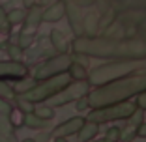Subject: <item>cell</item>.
Segmentation results:
<instances>
[{"instance_id":"1","label":"cell","mask_w":146,"mask_h":142,"mask_svg":"<svg viewBox=\"0 0 146 142\" xmlns=\"http://www.w3.org/2000/svg\"><path fill=\"white\" fill-rule=\"evenodd\" d=\"M69 52H81L101 60H146V41L142 39H116L111 36H77Z\"/></svg>"},{"instance_id":"2","label":"cell","mask_w":146,"mask_h":142,"mask_svg":"<svg viewBox=\"0 0 146 142\" xmlns=\"http://www.w3.org/2000/svg\"><path fill=\"white\" fill-rule=\"evenodd\" d=\"M144 90H146V69H141V71L127 75V77L90 88V92L86 94L88 95V107L101 108L107 105L122 103V101H127Z\"/></svg>"},{"instance_id":"3","label":"cell","mask_w":146,"mask_h":142,"mask_svg":"<svg viewBox=\"0 0 146 142\" xmlns=\"http://www.w3.org/2000/svg\"><path fill=\"white\" fill-rule=\"evenodd\" d=\"M141 69L142 60H111L107 64H101L92 69L88 73V82H90V86H101V84L127 77L135 71H141Z\"/></svg>"},{"instance_id":"4","label":"cell","mask_w":146,"mask_h":142,"mask_svg":"<svg viewBox=\"0 0 146 142\" xmlns=\"http://www.w3.org/2000/svg\"><path fill=\"white\" fill-rule=\"evenodd\" d=\"M69 82H71V77H69L68 71H64V73L52 75V77H49V79H43V81L36 82V86H32L28 92L17 94V95L28 99V101H32V103H36V105L45 103L51 95H54L56 92H60L62 88H66Z\"/></svg>"},{"instance_id":"5","label":"cell","mask_w":146,"mask_h":142,"mask_svg":"<svg viewBox=\"0 0 146 142\" xmlns=\"http://www.w3.org/2000/svg\"><path fill=\"white\" fill-rule=\"evenodd\" d=\"M137 108V103L127 99L122 103H114V105H107L101 108H92L88 112L86 120L96 122V124H107V122H116V120H127L131 116V112Z\"/></svg>"},{"instance_id":"6","label":"cell","mask_w":146,"mask_h":142,"mask_svg":"<svg viewBox=\"0 0 146 142\" xmlns=\"http://www.w3.org/2000/svg\"><path fill=\"white\" fill-rule=\"evenodd\" d=\"M90 88L92 86H90L88 81H71L66 88H62L60 92H56L54 95H51L45 103L51 105L52 108L64 107V105H68V103H73V101L79 99L81 95H86L90 92Z\"/></svg>"},{"instance_id":"7","label":"cell","mask_w":146,"mask_h":142,"mask_svg":"<svg viewBox=\"0 0 146 142\" xmlns=\"http://www.w3.org/2000/svg\"><path fill=\"white\" fill-rule=\"evenodd\" d=\"M71 62H73L71 52H58V54L47 58L43 64H39L38 67H36L34 79L36 81H43V79H49V77H52V75L64 73V71H68Z\"/></svg>"},{"instance_id":"8","label":"cell","mask_w":146,"mask_h":142,"mask_svg":"<svg viewBox=\"0 0 146 142\" xmlns=\"http://www.w3.org/2000/svg\"><path fill=\"white\" fill-rule=\"evenodd\" d=\"M28 75V65L21 60H0V79H11L17 81Z\"/></svg>"},{"instance_id":"9","label":"cell","mask_w":146,"mask_h":142,"mask_svg":"<svg viewBox=\"0 0 146 142\" xmlns=\"http://www.w3.org/2000/svg\"><path fill=\"white\" fill-rule=\"evenodd\" d=\"M86 118L84 116H73L69 120L62 122L60 125H56L52 129V137H71V135H77L79 129L84 125Z\"/></svg>"},{"instance_id":"10","label":"cell","mask_w":146,"mask_h":142,"mask_svg":"<svg viewBox=\"0 0 146 142\" xmlns=\"http://www.w3.org/2000/svg\"><path fill=\"white\" fill-rule=\"evenodd\" d=\"M66 15H68L69 26L75 36H82V13L79 9V6L71 4V2H66Z\"/></svg>"},{"instance_id":"11","label":"cell","mask_w":146,"mask_h":142,"mask_svg":"<svg viewBox=\"0 0 146 142\" xmlns=\"http://www.w3.org/2000/svg\"><path fill=\"white\" fill-rule=\"evenodd\" d=\"M64 15H66V2L56 0L43 9V22H58L64 19Z\"/></svg>"},{"instance_id":"12","label":"cell","mask_w":146,"mask_h":142,"mask_svg":"<svg viewBox=\"0 0 146 142\" xmlns=\"http://www.w3.org/2000/svg\"><path fill=\"white\" fill-rule=\"evenodd\" d=\"M41 22H43V6L32 4L30 8H26V17H25L26 30H34Z\"/></svg>"},{"instance_id":"13","label":"cell","mask_w":146,"mask_h":142,"mask_svg":"<svg viewBox=\"0 0 146 142\" xmlns=\"http://www.w3.org/2000/svg\"><path fill=\"white\" fill-rule=\"evenodd\" d=\"M98 133H99V124L86 120L84 125H82L81 129H79V133H77L79 142H90V140H94V138L98 137Z\"/></svg>"},{"instance_id":"14","label":"cell","mask_w":146,"mask_h":142,"mask_svg":"<svg viewBox=\"0 0 146 142\" xmlns=\"http://www.w3.org/2000/svg\"><path fill=\"white\" fill-rule=\"evenodd\" d=\"M99 28V15L98 13H88L82 17V36H96Z\"/></svg>"},{"instance_id":"15","label":"cell","mask_w":146,"mask_h":142,"mask_svg":"<svg viewBox=\"0 0 146 142\" xmlns=\"http://www.w3.org/2000/svg\"><path fill=\"white\" fill-rule=\"evenodd\" d=\"M49 38H51L52 49H54L56 52H69V45H68V41H66V36L62 34L60 30H51Z\"/></svg>"},{"instance_id":"16","label":"cell","mask_w":146,"mask_h":142,"mask_svg":"<svg viewBox=\"0 0 146 142\" xmlns=\"http://www.w3.org/2000/svg\"><path fill=\"white\" fill-rule=\"evenodd\" d=\"M23 125L28 127V129H45L47 127V120H43V118L36 116L34 112H26L23 114Z\"/></svg>"},{"instance_id":"17","label":"cell","mask_w":146,"mask_h":142,"mask_svg":"<svg viewBox=\"0 0 146 142\" xmlns=\"http://www.w3.org/2000/svg\"><path fill=\"white\" fill-rule=\"evenodd\" d=\"M68 73H69V77H71V81H88V69H86V65L79 64V62H75V60L69 64Z\"/></svg>"},{"instance_id":"18","label":"cell","mask_w":146,"mask_h":142,"mask_svg":"<svg viewBox=\"0 0 146 142\" xmlns=\"http://www.w3.org/2000/svg\"><path fill=\"white\" fill-rule=\"evenodd\" d=\"M15 97H17V92L13 90V86L0 79V99H4V101L11 103V101H15Z\"/></svg>"},{"instance_id":"19","label":"cell","mask_w":146,"mask_h":142,"mask_svg":"<svg viewBox=\"0 0 146 142\" xmlns=\"http://www.w3.org/2000/svg\"><path fill=\"white\" fill-rule=\"evenodd\" d=\"M25 17H26V8H13L8 11V21L11 26L13 24H23Z\"/></svg>"},{"instance_id":"20","label":"cell","mask_w":146,"mask_h":142,"mask_svg":"<svg viewBox=\"0 0 146 142\" xmlns=\"http://www.w3.org/2000/svg\"><path fill=\"white\" fill-rule=\"evenodd\" d=\"M36 79H26V77H23V79H17V82H15V86H13V90L17 92V94H25V92H28L32 86H36Z\"/></svg>"},{"instance_id":"21","label":"cell","mask_w":146,"mask_h":142,"mask_svg":"<svg viewBox=\"0 0 146 142\" xmlns=\"http://www.w3.org/2000/svg\"><path fill=\"white\" fill-rule=\"evenodd\" d=\"M34 114L49 122V120H52V118H54V108H52L51 105L45 103V105H39V107H36V108H34Z\"/></svg>"},{"instance_id":"22","label":"cell","mask_w":146,"mask_h":142,"mask_svg":"<svg viewBox=\"0 0 146 142\" xmlns=\"http://www.w3.org/2000/svg\"><path fill=\"white\" fill-rule=\"evenodd\" d=\"M142 122H144V110L137 107L133 112H131V116L127 118V125H131V127H137V125H141Z\"/></svg>"},{"instance_id":"23","label":"cell","mask_w":146,"mask_h":142,"mask_svg":"<svg viewBox=\"0 0 146 142\" xmlns=\"http://www.w3.org/2000/svg\"><path fill=\"white\" fill-rule=\"evenodd\" d=\"M15 101H17V108L23 112V114H26V112H34L36 103H32V101H28V99L21 97V95H17V97H15Z\"/></svg>"},{"instance_id":"24","label":"cell","mask_w":146,"mask_h":142,"mask_svg":"<svg viewBox=\"0 0 146 142\" xmlns=\"http://www.w3.org/2000/svg\"><path fill=\"white\" fill-rule=\"evenodd\" d=\"M32 43H34V36H32V34H28V32H21V34H19V43L17 45L23 49V51L28 49Z\"/></svg>"},{"instance_id":"25","label":"cell","mask_w":146,"mask_h":142,"mask_svg":"<svg viewBox=\"0 0 146 142\" xmlns=\"http://www.w3.org/2000/svg\"><path fill=\"white\" fill-rule=\"evenodd\" d=\"M120 135H122L120 127H118V125H111L107 129V133H105V138H109V140H112V142H120Z\"/></svg>"},{"instance_id":"26","label":"cell","mask_w":146,"mask_h":142,"mask_svg":"<svg viewBox=\"0 0 146 142\" xmlns=\"http://www.w3.org/2000/svg\"><path fill=\"white\" fill-rule=\"evenodd\" d=\"M8 54L11 60H23V54H25V51H23L19 45H8Z\"/></svg>"},{"instance_id":"27","label":"cell","mask_w":146,"mask_h":142,"mask_svg":"<svg viewBox=\"0 0 146 142\" xmlns=\"http://www.w3.org/2000/svg\"><path fill=\"white\" fill-rule=\"evenodd\" d=\"M9 21H8V11L4 9V6L0 4V32H8L9 30Z\"/></svg>"},{"instance_id":"28","label":"cell","mask_w":146,"mask_h":142,"mask_svg":"<svg viewBox=\"0 0 146 142\" xmlns=\"http://www.w3.org/2000/svg\"><path fill=\"white\" fill-rule=\"evenodd\" d=\"M135 137H137V131H135V127L127 125V129H124V131H122V135H120V140H124V142H131Z\"/></svg>"},{"instance_id":"29","label":"cell","mask_w":146,"mask_h":142,"mask_svg":"<svg viewBox=\"0 0 146 142\" xmlns=\"http://www.w3.org/2000/svg\"><path fill=\"white\" fill-rule=\"evenodd\" d=\"M71 58L75 62H79V64H82V65H90V56H86V54H81V52H71Z\"/></svg>"},{"instance_id":"30","label":"cell","mask_w":146,"mask_h":142,"mask_svg":"<svg viewBox=\"0 0 146 142\" xmlns=\"http://www.w3.org/2000/svg\"><path fill=\"white\" fill-rule=\"evenodd\" d=\"M75 107H77V110H86L88 108V95H81L79 99H75Z\"/></svg>"},{"instance_id":"31","label":"cell","mask_w":146,"mask_h":142,"mask_svg":"<svg viewBox=\"0 0 146 142\" xmlns=\"http://www.w3.org/2000/svg\"><path fill=\"white\" fill-rule=\"evenodd\" d=\"M135 103H137V107H139V108H142V110H146V90L135 95Z\"/></svg>"},{"instance_id":"32","label":"cell","mask_w":146,"mask_h":142,"mask_svg":"<svg viewBox=\"0 0 146 142\" xmlns=\"http://www.w3.org/2000/svg\"><path fill=\"white\" fill-rule=\"evenodd\" d=\"M135 131H137V137L146 138V122H142L141 125H137V127H135Z\"/></svg>"},{"instance_id":"33","label":"cell","mask_w":146,"mask_h":142,"mask_svg":"<svg viewBox=\"0 0 146 142\" xmlns=\"http://www.w3.org/2000/svg\"><path fill=\"white\" fill-rule=\"evenodd\" d=\"M36 2H38L39 6H49V4H52L54 0H36Z\"/></svg>"},{"instance_id":"34","label":"cell","mask_w":146,"mask_h":142,"mask_svg":"<svg viewBox=\"0 0 146 142\" xmlns=\"http://www.w3.org/2000/svg\"><path fill=\"white\" fill-rule=\"evenodd\" d=\"M32 4H36V0H23V6L25 8H30Z\"/></svg>"},{"instance_id":"35","label":"cell","mask_w":146,"mask_h":142,"mask_svg":"<svg viewBox=\"0 0 146 142\" xmlns=\"http://www.w3.org/2000/svg\"><path fill=\"white\" fill-rule=\"evenodd\" d=\"M54 142H69L68 137H54Z\"/></svg>"},{"instance_id":"36","label":"cell","mask_w":146,"mask_h":142,"mask_svg":"<svg viewBox=\"0 0 146 142\" xmlns=\"http://www.w3.org/2000/svg\"><path fill=\"white\" fill-rule=\"evenodd\" d=\"M94 142H112V140H109V138H98V140H94Z\"/></svg>"},{"instance_id":"37","label":"cell","mask_w":146,"mask_h":142,"mask_svg":"<svg viewBox=\"0 0 146 142\" xmlns=\"http://www.w3.org/2000/svg\"><path fill=\"white\" fill-rule=\"evenodd\" d=\"M21 142H36V138H23Z\"/></svg>"},{"instance_id":"38","label":"cell","mask_w":146,"mask_h":142,"mask_svg":"<svg viewBox=\"0 0 146 142\" xmlns=\"http://www.w3.org/2000/svg\"><path fill=\"white\" fill-rule=\"evenodd\" d=\"M0 142H8V140H4V135L0 133Z\"/></svg>"}]
</instances>
